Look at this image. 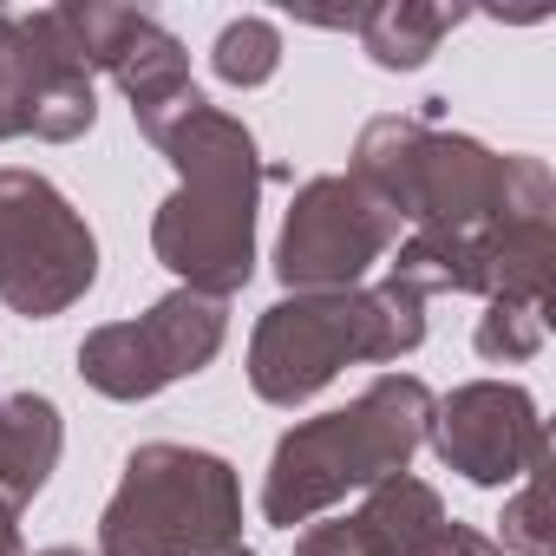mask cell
<instances>
[{
    "label": "cell",
    "mask_w": 556,
    "mask_h": 556,
    "mask_svg": "<svg viewBox=\"0 0 556 556\" xmlns=\"http://www.w3.org/2000/svg\"><path fill=\"white\" fill-rule=\"evenodd\" d=\"M393 282L413 295H491L484 229H413L393 242Z\"/></svg>",
    "instance_id": "13"
},
{
    "label": "cell",
    "mask_w": 556,
    "mask_h": 556,
    "mask_svg": "<svg viewBox=\"0 0 556 556\" xmlns=\"http://www.w3.org/2000/svg\"><path fill=\"white\" fill-rule=\"evenodd\" d=\"M295 556H374V549H367L361 530L341 517V523H308V530L295 536Z\"/></svg>",
    "instance_id": "21"
},
{
    "label": "cell",
    "mask_w": 556,
    "mask_h": 556,
    "mask_svg": "<svg viewBox=\"0 0 556 556\" xmlns=\"http://www.w3.org/2000/svg\"><path fill=\"white\" fill-rule=\"evenodd\" d=\"M210 66H216V79H223V86H236V92L268 86V79H275V66H282V27L262 21V14L229 21V27L216 34V47H210Z\"/></svg>",
    "instance_id": "16"
},
{
    "label": "cell",
    "mask_w": 556,
    "mask_h": 556,
    "mask_svg": "<svg viewBox=\"0 0 556 556\" xmlns=\"http://www.w3.org/2000/svg\"><path fill=\"white\" fill-rule=\"evenodd\" d=\"M426 341V295L406 282H374V289H308L262 308L249 334V387L268 406H302L321 387L341 380L354 361H406Z\"/></svg>",
    "instance_id": "4"
},
{
    "label": "cell",
    "mask_w": 556,
    "mask_h": 556,
    "mask_svg": "<svg viewBox=\"0 0 556 556\" xmlns=\"http://www.w3.org/2000/svg\"><path fill=\"white\" fill-rule=\"evenodd\" d=\"M60 445H66V426L47 393H21V387L0 393V504L27 510L47 491Z\"/></svg>",
    "instance_id": "12"
},
{
    "label": "cell",
    "mask_w": 556,
    "mask_h": 556,
    "mask_svg": "<svg viewBox=\"0 0 556 556\" xmlns=\"http://www.w3.org/2000/svg\"><path fill=\"white\" fill-rule=\"evenodd\" d=\"M0 138H27V34L0 14Z\"/></svg>",
    "instance_id": "19"
},
{
    "label": "cell",
    "mask_w": 556,
    "mask_h": 556,
    "mask_svg": "<svg viewBox=\"0 0 556 556\" xmlns=\"http://www.w3.org/2000/svg\"><path fill=\"white\" fill-rule=\"evenodd\" d=\"M229 334V302L197 295V289H170L164 302H151L138 321H105L79 341V380L105 400H151L164 387H177L184 374H203L223 354Z\"/></svg>",
    "instance_id": "7"
},
{
    "label": "cell",
    "mask_w": 556,
    "mask_h": 556,
    "mask_svg": "<svg viewBox=\"0 0 556 556\" xmlns=\"http://www.w3.org/2000/svg\"><path fill=\"white\" fill-rule=\"evenodd\" d=\"M34 556H86V549H73V543H53V549H34Z\"/></svg>",
    "instance_id": "22"
},
{
    "label": "cell",
    "mask_w": 556,
    "mask_h": 556,
    "mask_svg": "<svg viewBox=\"0 0 556 556\" xmlns=\"http://www.w3.org/2000/svg\"><path fill=\"white\" fill-rule=\"evenodd\" d=\"M242 543V484L236 465L151 439L125 458L118 491L99 510V556H216Z\"/></svg>",
    "instance_id": "5"
},
{
    "label": "cell",
    "mask_w": 556,
    "mask_h": 556,
    "mask_svg": "<svg viewBox=\"0 0 556 556\" xmlns=\"http://www.w3.org/2000/svg\"><path fill=\"white\" fill-rule=\"evenodd\" d=\"M348 177L413 229H491L504 216L556 210V177L543 157L530 151L497 157L491 144L445 131L439 118H400V112L361 125Z\"/></svg>",
    "instance_id": "2"
},
{
    "label": "cell",
    "mask_w": 556,
    "mask_h": 556,
    "mask_svg": "<svg viewBox=\"0 0 556 556\" xmlns=\"http://www.w3.org/2000/svg\"><path fill=\"white\" fill-rule=\"evenodd\" d=\"M112 79L125 86V99H131V125H138L144 138H157L190 99H203L197 79H190V53H184V40H177L170 27H157L151 14H144V21L131 27V40L118 47Z\"/></svg>",
    "instance_id": "11"
},
{
    "label": "cell",
    "mask_w": 556,
    "mask_h": 556,
    "mask_svg": "<svg viewBox=\"0 0 556 556\" xmlns=\"http://www.w3.org/2000/svg\"><path fill=\"white\" fill-rule=\"evenodd\" d=\"M348 523L361 530V543H367L374 556H413V549L445 523V504H439V491H432L426 478L393 471V478L367 484V497H361V510H354Z\"/></svg>",
    "instance_id": "14"
},
{
    "label": "cell",
    "mask_w": 556,
    "mask_h": 556,
    "mask_svg": "<svg viewBox=\"0 0 556 556\" xmlns=\"http://www.w3.org/2000/svg\"><path fill=\"white\" fill-rule=\"evenodd\" d=\"M99 282V236L73 210V197L8 164L0 170V302L27 321H53Z\"/></svg>",
    "instance_id": "6"
},
{
    "label": "cell",
    "mask_w": 556,
    "mask_h": 556,
    "mask_svg": "<svg viewBox=\"0 0 556 556\" xmlns=\"http://www.w3.org/2000/svg\"><path fill=\"white\" fill-rule=\"evenodd\" d=\"M151 144L177 170V190L151 216V249L184 289L229 302L255 275V203L275 170L255 131L210 99H190Z\"/></svg>",
    "instance_id": "1"
},
{
    "label": "cell",
    "mask_w": 556,
    "mask_h": 556,
    "mask_svg": "<svg viewBox=\"0 0 556 556\" xmlns=\"http://www.w3.org/2000/svg\"><path fill=\"white\" fill-rule=\"evenodd\" d=\"M432 452L445 458V471H458L465 484H517L543 465L549 439L536 419V400L517 380H465L445 400H432V426H426Z\"/></svg>",
    "instance_id": "9"
},
{
    "label": "cell",
    "mask_w": 556,
    "mask_h": 556,
    "mask_svg": "<svg viewBox=\"0 0 556 556\" xmlns=\"http://www.w3.org/2000/svg\"><path fill=\"white\" fill-rule=\"evenodd\" d=\"M413 556H504V549H497L484 530H471V523H452V517H445V523L413 549Z\"/></svg>",
    "instance_id": "20"
},
{
    "label": "cell",
    "mask_w": 556,
    "mask_h": 556,
    "mask_svg": "<svg viewBox=\"0 0 556 556\" xmlns=\"http://www.w3.org/2000/svg\"><path fill=\"white\" fill-rule=\"evenodd\" d=\"M465 21V8H426V0H380V8H361V47L374 66L387 73H413L439 53V40Z\"/></svg>",
    "instance_id": "15"
},
{
    "label": "cell",
    "mask_w": 556,
    "mask_h": 556,
    "mask_svg": "<svg viewBox=\"0 0 556 556\" xmlns=\"http://www.w3.org/2000/svg\"><path fill=\"white\" fill-rule=\"evenodd\" d=\"M543 510H549V497H543V465H536V471L523 478V491L504 504V517H497V536H491V543H497L504 556H549V543H556V536H549V517H543Z\"/></svg>",
    "instance_id": "18"
},
{
    "label": "cell",
    "mask_w": 556,
    "mask_h": 556,
    "mask_svg": "<svg viewBox=\"0 0 556 556\" xmlns=\"http://www.w3.org/2000/svg\"><path fill=\"white\" fill-rule=\"evenodd\" d=\"M216 556H255V549H249V543H236V549H216Z\"/></svg>",
    "instance_id": "23"
},
{
    "label": "cell",
    "mask_w": 556,
    "mask_h": 556,
    "mask_svg": "<svg viewBox=\"0 0 556 556\" xmlns=\"http://www.w3.org/2000/svg\"><path fill=\"white\" fill-rule=\"evenodd\" d=\"M543 328H549V315H536L523 302H484V315L471 328V348L491 367H517V361L543 354Z\"/></svg>",
    "instance_id": "17"
},
{
    "label": "cell",
    "mask_w": 556,
    "mask_h": 556,
    "mask_svg": "<svg viewBox=\"0 0 556 556\" xmlns=\"http://www.w3.org/2000/svg\"><path fill=\"white\" fill-rule=\"evenodd\" d=\"M400 216L361 190L354 177H308L289 203L282 242H275V275L289 295L308 289H361L367 268L393 255L400 242Z\"/></svg>",
    "instance_id": "8"
},
{
    "label": "cell",
    "mask_w": 556,
    "mask_h": 556,
    "mask_svg": "<svg viewBox=\"0 0 556 556\" xmlns=\"http://www.w3.org/2000/svg\"><path fill=\"white\" fill-rule=\"evenodd\" d=\"M432 426V387L419 374H380L354 406L289 426L262 471V517L275 530L315 523L348 491H367L413 465Z\"/></svg>",
    "instance_id": "3"
},
{
    "label": "cell",
    "mask_w": 556,
    "mask_h": 556,
    "mask_svg": "<svg viewBox=\"0 0 556 556\" xmlns=\"http://www.w3.org/2000/svg\"><path fill=\"white\" fill-rule=\"evenodd\" d=\"M21 34H27V138H47V144L86 138L99 125V92H92L86 60L60 34L53 8L27 14Z\"/></svg>",
    "instance_id": "10"
}]
</instances>
